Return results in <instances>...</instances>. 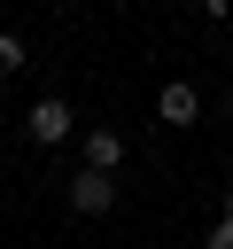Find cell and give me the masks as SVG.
<instances>
[{
  "label": "cell",
  "mask_w": 233,
  "mask_h": 249,
  "mask_svg": "<svg viewBox=\"0 0 233 249\" xmlns=\"http://www.w3.org/2000/svg\"><path fill=\"white\" fill-rule=\"evenodd\" d=\"M16 70H23V39H16V31H0V78H16Z\"/></svg>",
  "instance_id": "obj_5"
},
{
  "label": "cell",
  "mask_w": 233,
  "mask_h": 249,
  "mask_svg": "<svg viewBox=\"0 0 233 249\" xmlns=\"http://www.w3.org/2000/svg\"><path fill=\"white\" fill-rule=\"evenodd\" d=\"M23 132H31L39 148H62V140L78 132V117H70V101H62V93H39V101L23 109Z\"/></svg>",
  "instance_id": "obj_1"
},
{
  "label": "cell",
  "mask_w": 233,
  "mask_h": 249,
  "mask_svg": "<svg viewBox=\"0 0 233 249\" xmlns=\"http://www.w3.org/2000/svg\"><path fill=\"white\" fill-rule=\"evenodd\" d=\"M194 8H202V16H225V0H194Z\"/></svg>",
  "instance_id": "obj_7"
},
{
  "label": "cell",
  "mask_w": 233,
  "mask_h": 249,
  "mask_svg": "<svg viewBox=\"0 0 233 249\" xmlns=\"http://www.w3.org/2000/svg\"><path fill=\"white\" fill-rule=\"evenodd\" d=\"M202 249H233V202H225V210H217V226H210V233H202Z\"/></svg>",
  "instance_id": "obj_6"
},
{
  "label": "cell",
  "mask_w": 233,
  "mask_h": 249,
  "mask_svg": "<svg viewBox=\"0 0 233 249\" xmlns=\"http://www.w3.org/2000/svg\"><path fill=\"white\" fill-rule=\"evenodd\" d=\"M225 109H233V86H225Z\"/></svg>",
  "instance_id": "obj_8"
},
{
  "label": "cell",
  "mask_w": 233,
  "mask_h": 249,
  "mask_svg": "<svg viewBox=\"0 0 233 249\" xmlns=\"http://www.w3.org/2000/svg\"><path fill=\"white\" fill-rule=\"evenodd\" d=\"M155 117H163V124H171V132H179V124H194V117H202V93H194V86H186V78H171V86H163V93H155Z\"/></svg>",
  "instance_id": "obj_4"
},
{
  "label": "cell",
  "mask_w": 233,
  "mask_h": 249,
  "mask_svg": "<svg viewBox=\"0 0 233 249\" xmlns=\"http://www.w3.org/2000/svg\"><path fill=\"white\" fill-rule=\"evenodd\" d=\"M78 156H85V171H109V179H116V163H124V132H116V124H93V132L78 140Z\"/></svg>",
  "instance_id": "obj_3"
},
{
  "label": "cell",
  "mask_w": 233,
  "mask_h": 249,
  "mask_svg": "<svg viewBox=\"0 0 233 249\" xmlns=\"http://www.w3.org/2000/svg\"><path fill=\"white\" fill-rule=\"evenodd\" d=\"M70 210H78V218H109V210H116V179H109V171H78V179H70Z\"/></svg>",
  "instance_id": "obj_2"
}]
</instances>
